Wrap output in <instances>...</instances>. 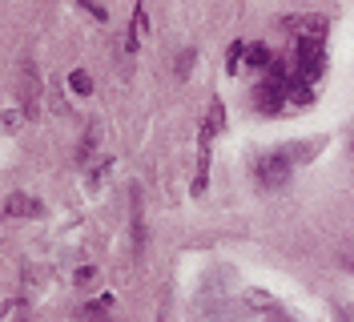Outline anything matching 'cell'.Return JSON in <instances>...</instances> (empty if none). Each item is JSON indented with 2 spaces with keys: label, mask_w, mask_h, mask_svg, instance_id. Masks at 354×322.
<instances>
[{
  "label": "cell",
  "mask_w": 354,
  "mask_h": 322,
  "mask_svg": "<svg viewBox=\"0 0 354 322\" xmlns=\"http://www.w3.org/2000/svg\"><path fill=\"white\" fill-rule=\"evenodd\" d=\"M245 48H250L245 41H234V44H230V53H225V73H238V69H242Z\"/></svg>",
  "instance_id": "obj_19"
},
{
  "label": "cell",
  "mask_w": 354,
  "mask_h": 322,
  "mask_svg": "<svg viewBox=\"0 0 354 322\" xmlns=\"http://www.w3.org/2000/svg\"><path fill=\"white\" fill-rule=\"evenodd\" d=\"M286 101H290V109H306V105H314V85H306V81H290L286 85Z\"/></svg>",
  "instance_id": "obj_13"
},
{
  "label": "cell",
  "mask_w": 354,
  "mask_h": 322,
  "mask_svg": "<svg viewBox=\"0 0 354 322\" xmlns=\"http://www.w3.org/2000/svg\"><path fill=\"white\" fill-rule=\"evenodd\" d=\"M4 214L8 217H44V202L24 190H12L4 197Z\"/></svg>",
  "instance_id": "obj_7"
},
{
  "label": "cell",
  "mask_w": 354,
  "mask_h": 322,
  "mask_svg": "<svg viewBox=\"0 0 354 322\" xmlns=\"http://www.w3.org/2000/svg\"><path fill=\"white\" fill-rule=\"evenodd\" d=\"M201 125L209 129L214 137H221V133H225V105H221L218 97L209 101V109H205V121H201Z\"/></svg>",
  "instance_id": "obj_15"
},
{
  "label": "cell",
  "mask_w": 354,
  "mask_h": 322,
  "mask_svg": "<svg viewBox=\"0 0 354 322\" xmlns=\"http://www.w3.org/2000/svg\"><path fill=\"white\" fill-rule=\"evenodd\" d=\"M133 254H145V214H141V190L133 186Z\"/></svg>",
  "instance_id": "obj_10"
},
{
  "label": "cell",
  "mask_w": 354,
  "mask_h": 322,
  "mask_svg": "<svg viewBox=\"0 0 354 322\" xmlns=\"http://www.w3.org/2000/svg\"><path fill=\"white\" fill-rule=\"evenodd\" d=\"M68 93H73V97H88V93H93V77H88L85 69H73V73H68Z\"/></svg>",
  "instance_id": "obj_16"
},
{
  "label": "cell",
  "mask_w": 354,
  "mask_h": 322,
  "mask_svg": "<svg viewBox=\"0 0 354 322\" xmlns=\"http://www.w3.org/2000/svg\"><path fill=\"white\" fill-rule=\"evenodd\" d=\"M254 173H258V186L262 190H282L290 177H294V161H290L286 150H270L254 161Z\"/></svg>",
  "instance_id": "obj_1"
},
{
  "label": "cell",
  "mask_w": 354,
  "mask_h": 322,
  "mask_svg": "<svg viewBox=\"0 0 354 322\" xmlns=\"http://www.w3.org/2000/svg\"><path fill=\"white\" fill-rule=\"evenodd\" d=\"M73 286H77V290L97 286V266H77V270H73Z\"/></svg>",
  "instance_id": "obj_20"
},
{
  "label": "cell",
  "mask_w": 354,
  "mask_h": 322,
  "mask_svg": "<svg viewBox=\"0 0 354 322\" xmlns=\"http://www.w3.org/2000/svg\"><path fill=\"white\" fill-rule=\"evenodd\" d=\"M266 322H294V319H290L286 310H282V306H278V310H270V314H266Z\"/></svg>",
  "instance_id": "obj_25"
},
{
  "label": "cell",
  "mask_w": 354,
  "mask_h": 322,
  "mask_svg": "<svg viewBox=\"0 0 354 322\" xmlns=\"http://www.w3.org/2000/svg\"><path fill=\"white\" fill-rule=\"evenodd\" d=\"M194 61H198V53H194V48H185V53H181V57H177L174 73H177V77H181V81H185V77H189V73H194Z\"/></svg>",
  "instance_id": "obj_21"
},
{
  "label": "cell",
  "mask_w": 354,
  "mask_h": 322,
  "mask_svg": "<svg viewBox=\"0 0 354 322\" xmlns=\"http://www.w3.org/2000/svg\"><path fill=\"white\" fill-rule=\"evenodd\" d=\"M109 170H113V157H97V161H93V170H88V177H85L88 190H97V186L109 177Z\"/></svg>",
  "instance_id": "obj_18"
},
{
  "label": "cell",
  "mask_w": 354,
  "mask_h": 322,
  "mask_svg": "<svg viewBox=\"0 0 354 322\" xmlns=\"http://www.w3.org/2000/svg\"><path fill=\"white\" fill-rule=\"evenodd\" d=\"M334 322H354V306L351 302H338V306H334Z\"/></svg>",
  "instance_id": "obj_22"
},
{
  "label": "cell",
  "mask_w": 354,
  "mask_h": 322,
  "mask_svg": "<svg viewBox=\"0 0 354 322\" xmlns=\"http://www.w3.org/2000/svg\"><path fill=\"white\" fill-rule=\"evenodd\" d=\"M282 150L290 153L294 166H302V161H314L318 153L326 150V137H314V141H290V145H282Z\"/></svg>",
  "instance_id": "obj_8"
},
{
  "label": "cell",
  "mask_w": 354,
  "mask_h": 322,
  "mask_svg": "<svg viewBox=\"0 0 354 322\" xmlns=\"http://www.w3.org/2000/svg\"><path fill=\"white\" fill-rule=\"evenodd\" d=\"M129 33H133V41H145V37H149V8H145V4H137V8H133Z\"/></svg>",
  "instance_id": "obj_17"
},
{
  "label": "cell",
  "mask_w": 354,
  "mask_h": 322,
  "mask_svg": "<svg viewBox=\"0 0 354 322\" xmlns=\"http://www.w3.org/2000/svg\"><path fill=\"white\" fill-rule=\"evenodd\" d=\"M113 294H101L97 302H85L81 306V322H109V314H113Z\"/></svg>",
  "instance_id": "obj_12"
},
{
  "label": "cell",
  "mask_w": 354,
  "mask_h": 322,
  "mask_svg": "<svg viewBox=\"0 0 354 322\" xmlns=\"http://www.w3.org/2000/svg\"><path fill=\"white\" fill-rule=\"evenodd\" d=\"M17 129H21V113L8 109V113H4V133H17Z\"/></svg>",
  "instance_id": "obj_24"
},
{
  "label": "cell",
  "mask_w": 354,
  "mask_h": 322,
  "mask_svg": "<svg viewBox=\"0 0 354 322\" xmlns=\"http://www.w3.org/2000/svg\"><path fill=\"white\" fill-rule=\"evenodd\" d=\"M101 137H105V129H101V121H93V125H88V133L81 137V145H77V161H81V170L97 161L93 153H97V145H101Z\"/></svg>",
  "instance_id": "obj_9"
},
{
  "label": "cell",
  "mask_w": 354,
  "mask_h": 322,
  "mask_svg": "<svg viewBox=\"0 0 354 322\" xmlns=\"http://www.w3.org/2000/svg\"><path fill=\"white\" fill-rule=\"evenodd\" d=\"M245 306L258 310V314H270V310H278V298H274L270 290H258V286H254V290H245Z\"/></svg>",
  "instance_id": "obj_14"
},
{
  "label": "cell",
  "mask_w": 354,
  "mask_h": 322,
  "mask_svg": "<svg viewBox=\"0 0 354 322\" xmlns=\"http://www.w3.org/2000/svg\"><path fill=\"white\" fill-rule=\"evenodd\" d=\"M294 73H298V81L314 85V81L326 73V44L298 41V53H294Z\"/></svg>",
  "instance_id": "obj_2"
},
{
  "label": "cell",
  "mask_w": 354,
  "mask_h": 322,
  "mask_svg": "<svg viewBox=\"0 0 354 322\" xmlns=\"http://www.w3.org/2000/svg\"><path fill=\"white\" fill-rule=\"evenodd\" d=\"M282 28H294V37H298V41L326 44V28H330V21H326L322 12H302V17H286Z\"/></svg>",
  "instance_id": "obj_5"
},
{
  "label": "cell",
  "mask_w": 354,
  "mask_h": 322,
  "mask_svg": "<svg viewBox=\"0 0 354 322\" xmlns=\"http://www.w3.org/2000/svg\"><path fill=\"white\" fill-rule=\"evenodd\" d=\"M81 8H85V12H88V17H93V21H101V24L109 21V12H105L101 4H88V0H81Z\"/></svg>",
  "instance_id": "obj_23"
},
{
  "label": "cell",
  "mask_w": 354,
  "mask_h": 322,
  "mask_svg": "<svg viewBox=\"0 0 354 322\" xmlns=\"http://www.w3.org/2000/svg\"><path fill=\"white\" fill-rule=\"evenodd\" d=\"M250 105L254 113H262V117H282L290 109L286 101V85H274V81H258L254 93H250Z\"/></svg>",
  "instance_id": "obj_3"
},
{
  "label": "cell",
  "mask_w": 354,
  "mask_h": 322,
  "mask_svg": "<svg viewBox=\"0 0 354 322\" xmlns=\"http://www.w3.org/2000/svg\"><path fill=\"white\" fill-rule=\"evenodd\" d=\"M270 64H274V53H270V44H262V41H254L250 48H245V69L250 73H270Z\"/></svg>",
  "instance_id": "obj_11"
},
{
  "label": "cell",
  "mask_w": 354,
  "mask_h": 322,
  "mask_svg": "<svg viewBox=\"0 0 354 322\" xmlns=\"http://www.w3.org/2000/svg\"><path fill=\"white\" fill-rule=\"evenodd\" d=\"M21 113L28 117V121H37L41 117V97H44V89H41V73H37V64L32 61H24L21 64Z\"/></svg>",
  "instance_id": "obj_4"
},
{
  "label": "cell",
  "mask_w": 354,
  "mask_h": 322,
  "mask_svg": "<svg viewBox=\"0 0 354 322\" xmlns=\"http://www.w3.org/2000/svg\"><path fill=\"white\" fill-rule=\"evenodd\" d=\"M209 145H214V133L201 125V133H198V170H194V197H205V186H209Z\"/></svg>",
  "instance_id": "obj_6"
}]
</instances>
